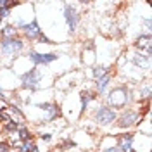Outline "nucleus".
<instances>
[{
    "instance_id": "11",
    "label": "nucleus",
    "mask_w": 152,
    "mask_h": 152,
    "mask_svg": "<svg viewBox=\"0 0 152 152\" xmlns=\"http://www.w3.org/2000/svg\"><path fill=\"white\" fill-rule=\"evenodd\" d=\"M16 35H18V28H16V26H12V24L2 26V29H0V38H2V40L16 38Z\"/></svg>"
},
{
    "instance_id": "13",
    "label": "nucleus",
    "mask_w": 152,
    "mask_h": 152,
    "mask_svg": "<svg viewBox=\"0 0 152 152\" xmlns=\"http://www.w3.org/2000/svg\"><path fill=\"white\" fill-rule=\"evenodd\" d=\"M95 97L97 95H94L92 92H81V113H85V109L88 107V102Z\"/></svg>"
},
{
    "instance_id": "2",
    "label": "nucleus",
    "mask_w": 152,
    "mask_h": 152,
    "mask_svg": "<svg viewBox=\"0 0 152 152\" xmlns=\"http://www.w3.org/2000/svg\"><path fill=\"white\" fill-rule=\"evenodd\" d=\"M24 47V43H23V40L21 38H7V40H2V43H0V48H2V52L5 54V56H12V54H18L21 48Z\"/></svg>"
},
{
    "instance_id": "20",
    "label": "nucleus",
    "mask_w": 152,
    "mask_h": 152,
    "mask_svg": "<svg viewBox=\"0 0 152 152\" xmlns=\"http://www.w3.org/2000/svg\"><path fill=\"white\" fill-rule=\"evenodd\" d=\"M42 138H43V140H45V142H48V140H50V135H48V133H45V135H43V137H42Z\"/></svg>"
},
{
    "instance_id": "17",
    "label": "nucleus",
    "mask_w": 152,
    "mask_h": 152,
    "mask_svg": "<svg viewBox=\"0 0 152 152\" xmlns=\"http://www.w3.org/2000/svg\"><path fill=\"white\" fill-rule=\"evenodd\" d=\"M105 75H109V69H107V67H104V66L94 67V76L97 78V80L102 78V76H105Z\"/></svg>"
},
{
    "instance_id": "3",
    "label": "nucleus",
    "mask_w": 152,
    "mask_h": 152,
    "mask_svg": "<svg viewBox=\"0 0 152 152\" xmlns=\"http://www.w3.org/2000/svg\"><path fill=\"white\" fill-rule=\"evenodd\" d=\"M40 80H42V76H40V73H38V69H29L28 73H24L23 75V78H21V85H23V88H28V90H35L38 85H40Z\"/></svg>"
},
{
    "instance_id": "8",
    "label": "nucleus",
    "mask_w": 152,
    "mask_h": 152,
    "mask_svg": "<svg viewBox=\"0 0 152 152\" xmlns=\"http://www.w3.org/2000/svg\"><path fill=\"white\" fill-rule=\"evenodd\" d=\"M38 107L45 111V116H47V119H56V118H59V116H61V109H59V105L54 104V102L38 104Z\"/></svg>"
},
{
    "instance_id": "7",
    "label": "nucleus",
    "mask_w": 152,
    "mask_h": 152,
    "mask_svg": "<svg viewBox=\"0 0 152 152\" xmlns=\"http://www.w3.org/2000/svg\"><path fill=\"white\" fill-rule=\"evenodd\" d=\"M64 19H66L67 28L71 29V31H75L76 26H78V14H76V10L71 5H66L64 7Z\"/></svg>"
},
{
    "instance_id": "6",
    "label": "nucleus",
    "mask_w": 152,
    "mask_h": 152,
    "mask_svg": "<svg viewBox=\"0 0 152 152\" xmlns=\"http://www.w3.org/2000/svg\"><path fill=\"white\" fill-rule=\"evenodd\" d=\"M21 28H23V31H24L26 38H29V40H35V38H38L40 35H42V29H40V26H38L37 19H33V21L28 23V24H23Z\"/></svg>"
},
{
    "instance_id": "21",
    "label": "nucleus",
    "mask_w": 152,
    "mask_h": 152,
    "mask_svg": "<svg viewBox=\"0 0 152 152\" xmlns=\"http://www.w3.org/2000/svg\"><path fill=\"white\" fill-rule=\"evenodd\" d=\"M104 152H119V151H118V149H116V147H113V149H105Z\"/></svg>"
},
{
    "instance_id": "16",
    "label": "nucleus",
    "mask_w": 152,
    "mask_h": 152,
    "mask_svg": "<svg viewBox=\"0 0 152 152\" xmlns=\"http://www.w3.org/2000/svg\"><path fill=\"white\" fill-rule=\"evenodd\" d=\"M19 128H21V124H19L18 121H14V119H10L9 123L4 124V130H5V132H18Z\"/></svg>"
},
{
    "instance_id": "22",
    "label": "nucleus",
    "mask_w": 152,
    "mask_h": 152,
    "mask_svg": "<svg viewBox=\"0 0 152 152\" xmlns=\"http://www.w3.org/2000/svg\"><path fill=\"white\" fill-rule=\"evenodd\" d=\"M0 133H2V126H0Z\"/></svg>"
},
{
    "instance_id": "1",
    "label": "nucleus",
    "mask_w": 152,
    "mask_h": 152,
    "mask_svg": "<svg viewBox=\"0 0 152 152\" xmlns=\"http://www.w3.org/2000/svg\"><path fill=\"white\" fill-rule=\"evenodd\" d=\"M95 121L99 124H102V126H107V124H113L116 119H118V114L114 111L113 107H107V105H102V107H99L94 114Z\"/></svg>"
},
{
    "instance_id": "14",
    "label": "nucleus",
    "mask_w": 152,
    "mask_h": 152,
    "mask_svg": "<svg viewBox=\"0 0 152 152\" xmlns=\"http://www.w3.org/2000/svg\"><path fill=\"white\" fill-rule=\"evenodd\" d=\"M19 152H38V147L35 145V142H33V140H28V142H23V143H21Z\"/></svg>"
},
{
    "instance_id": "4",
    "label": "nucleus",
    "mask_w": 152,
    "mask_h": 152,
    "mask_svg": "<svg viewBox=\"0 0 152 152\" xmlns=\"http://www.w3.org/2000/svg\"><path fill=\"white\" fill-rule=\"evenodd\" d=\"M138 119H142L140 114L137 113V111L128 109L126 113H123L121 116H119V119H118V126H119V128H130V126H133Z\"/></svg>"
},
{
    "instance_id": "18",
    "label": "nucleus",
    "mask_w": 152,
    "mask_h": 152,
    "mask_svg": "<svg viewBox=\"0 0 152 152\" xmlns=\"http://www.w3.org/2000/svg\"><path fill=\"white\" fill-rule=\"evenodd\" d=\"M9 151H10L9 142H0V152H9Z\"/></svg>"
},
{
    "instance_id": "5",
    "label": "nucleus",
    "mask_w": 152,
    "mask_h": 152,
    "mask_svg": "<svg viewBox=\"0 0 152 152\" xmlns=\"http://www.w3.org/2000/svg\"><path fill=\"white\" fill-rule=\"evenodd\" d=\"M29 59L33 61V64H50V62H54L57 59V54H38L35 50H31L29 52Z\"/></svg>"
},
{
    "instance_id": "12",
    "label": "nucleus",
    "mask_w": 152,
    "mask_h": 152,
    "mask_svg": "<svg viewBox=\"0 0 152 152\" xmlns=\"http://www.w3.org/2000/svg\"><path fill=\"white\" fill-rule=\"evenodd\" d=\"M111 78H113L111 75H105V76H102V78H99V80H97V85H95V86H97V92H99V94H102L105 88L109 86Z\"/></svg>"
},
{
    "instance_id": "15",
    "label": "nucleus",
    "mask_w": 152,
    "mask_h": 152,
    "mask_svg": "<svg viewBox=\"0 0 152 152\" xmlns=\"http://www.w3.org/2000/svg\"><path fill=\"white\" fill-rule=\"evenodd\" d=\"M18 137L21 142H28V140H31V133H29L28 128H24V126H21L18 130Z\"/></svg>"
},
{
    "instance_id": "10",
    "label": "nucleus",
    "mask_w": 152,
    "mask_h": 152,
    "mask_svg": "<svg viewBox=\"0 0 152 152\" xmlns=\"http://www.w3.org/2000/svg\"><path fill=\"white\" fill-rule=\"evenodd\" d=\"M135 47L137 48H145V56L151 57V35H142V37L137 38V42H135Z\"/></svg>"
},
{
    "instance_id": "9",
    "label": "nucleus",
    "mask_w": 152,
    "mask_h": 152,
    "mask_svg": "<svg viewBox=\"0 0 152 152\" xmlns=\"http://www.w3.org/2000/svg\"><path fill=\"white\" fill-rule=\"evenodd\" d=\"M119 152H133V135L126 133L119 137Z\"/></svg>"
},
{
    "instance_id": "19",
    "label": "nucleus",
    "mask_w": 152,
    "mask_h": 152,
    "mask_svg": "<svg viewBox=\"0 0 152 152\" xmlns=\"http://www.w3.org/2000/svg\"><path fill=\"white\" fill-rule=\"evenodd\" d=\"M38 40H40V42H42V43H50V40H48V37H45V35H43V33H42V35H40V37H38Z\"/></svg>"
}]
</instances>
